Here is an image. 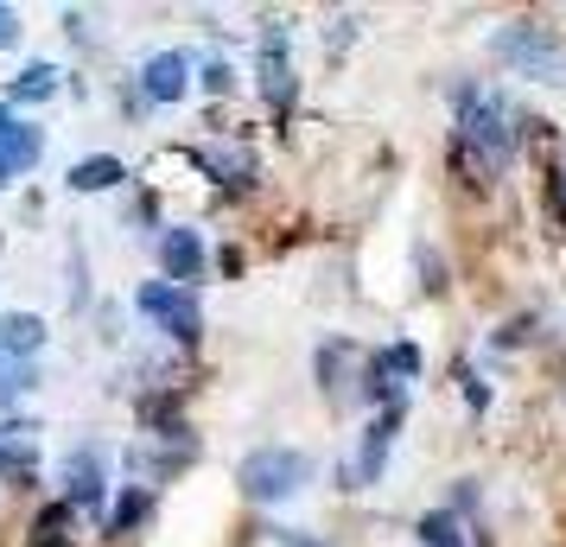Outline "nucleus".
Listing matches in <instances>:
<instances>
[{
	"label": "nucleus",
	"instance_id": "1",
	"mask_svg": "<svg viewBox=\"0 0 566 547\" xmlns=\"http://www.w3.org/2000/svg\"><path fill=\"white\" fill-rule=\"evenodd\" d=\"M515 147H522V115H515L496 90L464 83L459 90V154H464V166H471L478 179H496L515 159Z\"/></svg>",
	"mask_w": 566,
	"mask_h": 547
},
{
	"label": "nucleus",
	"instance_id": "2",
	"mask_svg": "<svg viewBox=\"0 0 566 547\" xmlns=\"http://www.w3.org/2000/svg\"><path fill=\"white\" fill-rule=\"evenodd\" d=\"M490 52L535 83H566V39L547 20H515V27H503L490 39Z\"/></svg>",
	"mask_w": 566,
	"mask_h": 547
},
{
	"label": "nucleus",
	"instance_id": "3",
	"mask_svg": "<svg viewBox=\"0 0 566 547\" xmlns=\"http://www.w3.org/2000/svg\"><path fill=\"white\" fill-rule=\"evenodd\" d=\"M306 477H312V459L293 452V445H261V452H249V459L235 465V484L255 496V503H281V496H293Z\"/></svg>",
	"mask_w": 566,
	"mask_h": 547
},
{
	"label": "nucleus",
	"instance_id": "4",
	"mask_svg": "<svg viewBox=\"0 0 566 547\" xmlns=\"http://www.w3.org/2000/svg\"><path fill=\"white\" fill-rule=\"evenodd\" d=\"M134 306L154 318L159 332H172L179 344H198V338H205V313H198V299H191L185 287H172V281H147V287L134 293Z\"/></svg>",
	"mask_w": 566,
	"mask_h": 547
},
{
	"label": "nucleus",
	"instance_id": "5",
	"mask_svg": "<svg viewBox=\"0 0 566 547\" xmlns=\"http://www.w3.org/2000/svg\"><path fill=\"white\" fill-rule=\"evenodd\" d=\"M413 376H420V350H413V344H388V350H376L369 369H363V395L382 401V408H401V395H408Z\"/></svg>",
	"mask_w": 566,
	"mask_h": 547
},
{
	"label": "nucleus",
	"instance_id": "6",
	"mask_svg": "<svg viewBox=\"0 0 566 547\" xmlns=\"http://www.w3.org/2000/svg\"><path fill=\"white\" fill-rule=\"evenodd\" d=\"M395 433H401V408H382V414L369 420V433H363L357 459H350V471H344V484H350V491H363V484H376V477H382Z\"/></svg>",
	"mask_w": 566,
	"mask_h": 547
},
{
	"label": "nucleus",
	"instance_id": "7",
	"mask_svg": "<svg viewBox=\"0 0 566 547\" xmlns=\"http://www.w3.org/2000/svg\"><path fill=\"white\" fill-rule=\"evenodd\" d=\"M64 484H71V509H96L103 516V496H108V459L96 445H77L71 459H64Z\"/></svg>",
	"mask_w": 566,
	"mask_h": 547
},
{
	"label": "nucleus",
	"instance_id": "8",
	"mask_svg": "<svg viewBox=\"0 0 566 547\" xmlns=\"http://www.w3.org/2000/svg\"><path fill=\"white\" fill-rule=\"evenodd\" d=\"M159 267H166V281L185 287V293H191V281H205V242H198V230L159 235Z\"/></svg>",
	"mask_w": 566,
	"mask_h": 547
},
{
	"label": "nucleus",
	"instance_id": "9",
	"mask_svg": "<svg viewBox=\"0 0 566 547\" xmlns=\"http://www.w3.org/2000/svg\"><path fill=\"white\" fill-rule=\"evenodd\" d=\"M261 96L274 108L293 103V57H286V27L261 32Z\"/></svg>",
	"mask_w": 566,
	"mask_h": 547
},
{
	"label": "nucleus",
	"instance_id": "10",
	"mask_svg": "<svg viewBox=\"0 0 566 547\" xmlns=\"http://www.w3.org/2000/svg\"><path fill=\"white\" fill-rule=\"evenodd\" d=\"M39 154H45L39 128H32V122H20L13 108H0V166L20 179V172H32V166H39Z\"/></svg>",
	"mask_w": 566,
	"mask_h": 547
},
{
	"label": "nucleus",
	"instance_id": "11",
	"mask_svg": "<svg viewBox=\"0 0 566 547\" xmlns=\"http://www.w3.org/2000/svg\"><path fill=\"white\" fill-rule=\"evenodd\" d=\"M45 350V318L39 313H0V364H32Z\"/></svg>",
	"mask_w": 566,
	"mask_h": 547
},
{
	"label": "nucleus",
	"instance_id": "12",
	"mask_svg": "<svg viewBox=\"0 0 566 547\" xmlns=\"http://www.w3.org/2000/svg\"><path fill=\"white\" fill-rule=\"evenodd\" d=\"M185 77H191V57L185 52H159V57H147V71H140V90H147V103H179Z\"/></svg>",
	"mask_w": 566,
	"mask_h": 547
},
{
	"label": "nucleus",
	"instance_id": "13",
	"mask_svg": "<svg viewBox=\"0 0 566 547\" xmlns=\"http://www.w3.org/2000/svg\"><path fill=\"white\" fill-rule=\"evenodd\" d=\"M32 471H39L32 427L27 420H7V427H0V477H7V484H32Z\"/></svg>",
	"mask_w": 566,
	"mask_h": 547
},
{
	"label": "nucleus",
	"instance_id": "14",
	"mask_svg": "<svg viewBox=\"0 0 566 547\" xmlns=\"http://www.w3.org/2000/svg\"><path fill=\"white\" fill-rule=\"evenodd\" d=\"M420 547H471L464 516L459 509H433V516H420Z\"/></svg>",
	"mask_w": 566,
	"mask_h": 547
},
{
	"label": "nucleus",
	"instance_id": "15",
	"mask_svg": "<svg viewBox=\"0 0 566 547\" xmlns=\"http://www.w3.org/2000/svg\"><path fill=\"white\" fill-rule=\"evenodd\" d=\"M45 96H57V71L52 64H27L20 77L7 83V103H45Z\"/></svg>",
	"mask_w": 566,
	"mask_h": 547
},
{
	"label": "nucleus",
	"instance_id": "16",
	"mask_svg": "<svg viewBox=\"0 0 566 547\" xmlns=\"http://www.w3.org/2000/svg\"><path fill=\"white\" fill-rule=\"evenodd\" d=\"M128 172H122V159H77L71 166V191H108V185H122Z\"/></svg>",
	"mask_w": 566,
	"mask_h": 547
},
{
	"label": "nucleus",
	"instance_id": "17",
	"mask_svg": "<svg viewBox=\"0 0 566 547\" xmlns=\"http://www.w3.org/2000/svg\"><path fill=\"white\" fill-rule=\"evenodd\" d=\"M32 547H71V503H52L32 522Z\"/></svg>",
	"mask_w": 566,
	"mask_h": 547
},
{
	"label": "nucleus",
	"instance_id": "18",
	"mask_svg": "<svg viewBox=\"0 0 566 547\" xmlns=\"http://www.w3.org/2000/svg\"><path fill=\"white\" fill-rule=\"evenodd\" d=\"M198 166H205V172H217V179H230V185L255 179V159H249V154H217V147H210V154H198Z\"/></svg>",
	"mask_w": 566,
	"mask_h": 547
},
{
	"label": "nucleus",
	"instance_id": "19",
	"mask_svg": "<svg viewBox=\"0 0 566 547\" xmlns=\"http://www.w3.org/2000/svg\"><path fill=\"white\" fill-rule=\"evenodd\" d=\"M147 509H154V491H147V484H134V491L122 496L115 509H108V535H122V528H134V522L147 516Z\"/></svg>",
	"mask_w": 566,
	"mask_h": 547
},
{
	"label": "nucleus",
	"instance_id": "20",
	"mask_svg": "<svg viewBox=\"0 0 566 547\" xmlns=\"http://www.w3.org/2000/svg\"><path fill=\"white\" fill-rule=\"evenodd\" d=\"M32 382H39V369H32V364H0V408H13Z\"/></svg>",
	"mask_w": 566,
	"mask_h": 547
},
{
	"label": "nucleus",
	"instance_id": "21",
	"mask_svg": "<svg viewBox=\"0 0 566 547\" xmlns=\"http://www.w3.org/2000/svg\"><path fill=\"white\" fill-rule=\"evenodd\" d=\"M230 64H205V90H217V96H223V90H230Z\"/></svg>",
	"mask_w": 566,
	"mask_h": 547
},
{
	"label": "nucleus",
	"instance_id": "22",
	"mask_svg": "<svg viewBox=\"0 0 566 547\" xmlns=\"http://www.w3.org/2000/svg\"><path fill=\"white\" fill-rule=\"evenodd\" d=\"M13 39H20V13H13V7H0V45H13Z\"/></svg>",
	"mask_w": 566,
	"mask_h": 547
},
{
	"label": "nucleus",
	"instance_id": "23",
	"mask_svg": "<svg viewBox=\"0 0 566 547\" xmlns=\"http://www.w3.org/2000/svg\"><path fill=\"white\" fill-rule=\"evenodd\" d=\"M274 541H281V547H318L306 528H274Z\"/></svg>",
	"mask_w": 566,
	"mask_h": 547
},
{
	"label": "nucleus",
	"instance_id": "24",
	"mask_svg": "<svg viewBox=\"0 0 566 547\" xmlns=\"http://www.w3.org/2000/svg\"><path fill=\"white\" fill-rule=\"evenodd\" d=\"M464 395H471V408H490V389L471 376V369H464Z\"/></svg>",
	"mask_w": 566,
	"mask_h": 547
},
{
	"label": "nucleus",
	"instance_id": "25",
	"mask_svg": "<svg viewBox=\"0 0 566 547\" xmlns=\"http://www.w3.org/2000/svg\"><path fill=\"white\" fill-rule=\"evenodd\" d=\"M560 210H566V166H560Z\"/></svg>",
	"mask_w": 566,
	"mask_h": 547
}]
</instances>
